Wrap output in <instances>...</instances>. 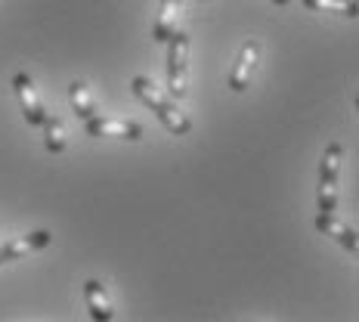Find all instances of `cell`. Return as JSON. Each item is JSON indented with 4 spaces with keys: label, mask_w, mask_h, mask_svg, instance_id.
<instances>
[{
    "label": "cell",
    "mask_w": 359,
    "mask_h": 322,
    "mask_svg": "<svg viewBox=\"0 0 359 322\" xmlns=\"http://www.w3.org/2000/svg\"><path fill=\"white\" fill-rule=\"evenodd\" d=\"M130 90L137 93V100H143L146 106L161 118V124L168 127L170 133H177V137H186V133L192 130V121H189V118H186L183 112H180V109L174 106V102H170L168 96H164L161 90L155 87L149 78H143V74H137V78L130 81Z\"/></svg>",
    "instance_id": "obj_1"
},
{
    "label": "cell",
    "mask_w": 359,
    "mask_h": 322,
    "mask_svg": "<svg viewBox=\"0 0 359 322\" xmlns=\"http://www.w3.org/2000/svg\"><path fill=\"white\" fill-rule=\"evenodd\" d=\"M170 53H168V90L170 96L183 100L189 90V34L174 32L170 34Z\"/></svg>",
    "instance_id": "obj_2"
},
{
    "label": "cell",
    "mask_w": 359,
    "mask_h": 322,
    "mask_svg": "<svg viewBox=\"0 0 359 322\" xmlns=\"http://www.w3.org/2000/svg\"><path fill=\"white\" fill-rule=\"evenodd\" d=\"M341 161H344V146L341 143L325 146L323 161H319V211H334V205H338Z\"/></svg>",
    "instance_id": "obj_3"
},
{
    "label": "cell",
    "mask_w": 359,
    "mask_h": 322,
    "mask_svg": "<svg viewBox=\"0 0 359 322\" xmlns=\"http://www.w3.org/2000/svg\"><path fill=\"white\" fill-rule=\"evenodd\" d=\"M84 130L90 137H115V140H130V143H137V140H143V127L137 121H121V118H87L84 121Z\"/></svg>",
    "instance_id": "obj_4"
},
{
    "label": "cell",
    "mask_w": 359,
    "mask_h": 322,
    "mask_svg": "<svg viewBox=\"0 0 359 322\" xmlns=\"http://www.w3.org/2000/svg\"><path fill=\"white\" fill-rule=\"evenodd\" d=\"M13 90H16V96H19V106H22V115H25V121L32 124V127H41L43 118H47V109H43L41 96H37L34 81L28 78L25 72H19L16 78H13Z\"/></svg>",
    "instance_id": "obj_5"
},
{
    "label": "cell",
    "mask_w": 359,
    "mask_h": 322,
    "mask_svg": "<svg viewBox=\"0 0 359 322\" xmlns=\"http://www.w3.org/2000/svg\"><path fill=\"white\" fill-rule=\"evenodd\" d=\"M257 62H260V43L245 41L242 50H238V56H236L233 72H229V90L242 93V90L251 84V74H254V69H257Z\"/></svg>",
    "instance_id": "obj_6"
},
{
    "label": "cell",
    "mask_w": 359,
    "mask_h": 322,
    "mask_svg": "<svg viewBox=\"0 0 359 322\" xmlns=\"http://www.w3.org/2000/svg\"><path fill=\"white\" fill-rule=\"evenodd\" d=\"M316 229L323 236H332L338 245H344L350 254H356V245H359V239H356V229L353 227H347L344 220H338L332 211H319L316 214Z\"/></svg>",
    "instance_id": "obj_7"
},
{
    "label": "cell",
    "mask_w": 359,
    "mask_h": 322,
    "mask_svg": "<svg viewBox=\"0 0 359 322\" xmlns=\"http://www.w3.org/2000/svg\"><path fill=\"white\" fill-rule=\"evenodd\" d=\"M50 242H53V236H50L47 229H34V233H28V236L13 239V242L0 245V251H4V264H6V260H19L22 254H32V251L47 248Z\"/></svg>",
    "instance_id": "obj_8"
},
{
    "label": "cell",
    "mask_w": 359,
    "mask_h": 322,
    "mask_svg": "<svg viewBox=\"0 0 359 322\" xmlns=\"http://www.w3.org/2000/svg\"><path fill=\"white\" fill-rule=\"evenodd\" d=\"M180 13H183V0H161L158 16H155V25H152V41L155 43H168L170 41V34L177 32Z\"/></svg>",
    "instance_id": "obj_9"
},
{
    "label": "cell",
    "mask_w": 359,
    "mask_h": 322,
    "mask_svg": "<svg viewBox=\"0 0 359 322\" xmlns=\"http://www.w3.org/2000/svg\"><path fill=\"white\" fill-rule=\"evenodd\" d=\"M84 297H87L90 316H93L96 322H109L111 316H115V310H111V301H109V295H106V288H102L100 279H87L84 282Z\"/></svg>",
    "instance_id": "obj_10"
},
{
    "label": "cell",
    "mask_w": 359,
    "mask_h": 322,
    "mask_svg": "<svg viewBox=\"0 0 359 322\" xmlns=\"http://www.w3.org/2000/svg\"><path fill=\"white\" fill-rule=\"evenodd\" d=\"M69 102H72L74 115H78L81 121H87V118L96 115V100H93V93H90V87L84 81H72L69 84Z\"/></svg>",
    "instance_id": "obj_11"
},
{
    "label": "cell",
    "mask_w": 359,
    "mask_h": 322,
    "mask_svg": "<svg viewBox=\"0 0 359 322\" xmlns=\"http://www.w3.org/2000/svg\"><path fill=\"white\" fill-rule=\"evenodd\" d=\"M43 146H47V152H53V155H62L65 152V127L62 121H59L56 115H47L43 118Z\"/></svg>",
    "instance_id": "obj_12"
},
{
    "label": "cell",
    "mask_w": 359,
    "mask_h": 322,
    "mask_svg": "<svg viewBox=\"0 0 359 322\" xmlns=\"http://www.w3.org/2000/svg\"><path fill=\"white\" fill-rule=\"evenodd\" d=\"M304 6L313 13H341L356 19V0H304Z\"/></svg>",
    "instance_id": "obj_13"
},
{
    "label": "cell",
    "mask_w": 359,
    "mask_h": 322,
    "mask_svg": "<svg viewBox=\"0 0 359 322\" xmlns=\"http://www.w3.org/2000/svg\"><path fill=\"white\" fill-rule=\"evenodd\" d=\"M273 4H279V6H285V4H288V0H273Z\"/></svg>",
    "instance_id": "obj_14"
}]
</instances>
